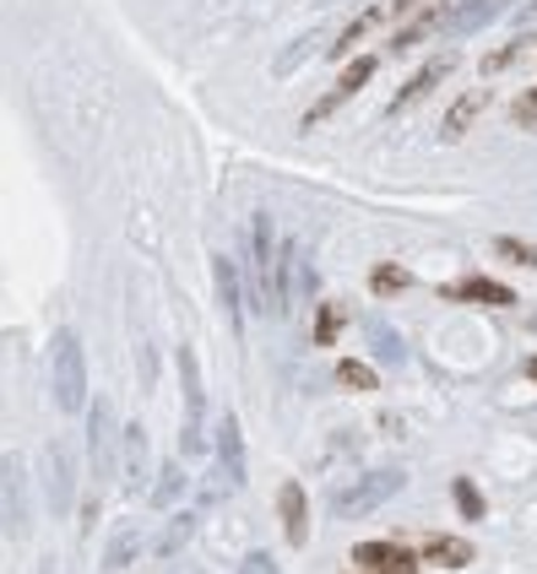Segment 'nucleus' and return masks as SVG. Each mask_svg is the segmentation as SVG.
<instances>
[{"label":"nucleus","instance_id":"nucleus-17","mask_svg":"<svg viewBox=\"0 0 537 574\" xmlns=\"http://www.w3.org/2000/svg\"><path fill=\"white\" fill-rule=\"evenodd\" d=\"M364 336H370V347H374V358L385 364V369H397V364H408V347H402V336L385 326L380 315H370L364 320Z\"/></svg>","mask_w":537,"mask_h":574},{"label":"nucleus","instance_id":"nucleus-4","mask_svg":"<svg viewBox=\"0 0 537 574\" xmlns=\"http://www.w3.org/2000/svg\"><path fill=\"white\" fill-rule=\"evenodd\" d=\"M402 483H408V477H402L397 466H385V472H370V477H359V483H353L348 493H336V504H331V509H336L342 521H359V515L380 509L385 498H397V493H402Z\"/></svg>","mask_w":537,"mask_h":574},{"label":"nucleus","instance_id":"nucleus-33","mask_svg":"<svg viewBox=\"0 0 537 574\" xmlns=\"http://www.w3.org/2000/svg\"><path fill=\"white\" fill-rule=\"evenodd\" d=\"M527 374H533V379H537V358H533V364H527Z\"/></svg>","mask_w":537,"mask_h":574},{"label":"nucleus","instance_id":"nucleus-22","mask_svg":"<svg viewBox=\"0 0 537 574\" xmlns=\"http://www.w3.org/2000/svg\"><path fill=\"white\" fill-rule=\"evenodd\" d=\"M179 493H185V472L168 461L164 472H158V483H153V504H158V509H168V504H179Z\"/></svg>","mask_w":537,"mask_h":574},{"label":"nucleus","instance_id":"nucleus-14","mask_svg":"<svg viewBox=\"0 0 537 574\" xmlns=\"http://www.w3.org/2000/svg\"><path fill=\"white\" fill-rule=\"evenodd\" d=\"M370 77H374V60H370V55H364V60H353V66H348V71H342V82L331 87L326 98H321V103H315V109H310V125H315V120H326V115H331V109H336V103H348V98H353V92H359V87L370 82Z\"/></svg>","mask_w":537,"mask_h":574},{"label":"nucleus","instance_id":"nucleus-20","mask_svg":"<svg viewBox=\"0 0 537 574\" xmlns=\"http://www.w3.org/2000/svg\"><path fill=\"white\" fill-rule=\"evenodd\" d=\"M321 33H304V39H293L289 49H283V55H277V60H272V71H277V77H293V71H299V66H304V60H310V55H315V49H321Z\"/></svg>","mask_w":537,"mask_h":574},{"label":"nucleus","instance_id":"nucleus-19","mask_svg":"<svg viewBox=\"0 0 537 574\" xmlns=\"http://www.w3.org/2000/svg\"><path fill=\"white\" fill-rule=\"evenodd\" d=\"M191 536H196V509H179V515L164 526V536H158V553H164V558H174Z\"/></svg>","mask_w":537,"mask_h":574},{"label":"nucleus","instance_id":"nucleus-7","mask_svg":"<svg viewBox=\"0 0 537 574\" xmlns=\"http://www.w3.org/2000/svg\"><path fill=\"white\" fill-rule=\"evenodd\" d=\"M153 477V455H147V428L141 423H125L120 434V483L125 493H141Z\"/></svg>","mask_w":537,"mask_h":574},{"label":"nucleus","instance_id":"nucleus-15","mask_svg":"<svg viewBox=\"0 0 537 574\" xmlns=\"http://www.w3.org/2000/svg\"><path fill=\"white\" fill-rule=\"evenodd\" d=\"M446 298H456V304H495V309H510V304H516V293L505 283H489V277H467V283L446 287Z\"/></svg>","mask_w":537,"mask_h":574},{"label":"nucleus","instance_id":"nucleus-23","mask_svg":"<svg viewBox=\"0 0 537 574\" xmlns=\"http://www.w3.org/2000/svg\"><path fill=\"white\" fill-rule=\"evenodd\" d=\"M136 542H141V536H136V526H120V532H115V542H109V553H104V570H125V564L136 558Z\"/></svg>","mask_w":537,"mask_h":574},{"label":"nucleus","instance_id":"nucleus-3","mask_svg":"<svg viewBox=\"0 0 537 574\" xmlns=\"http://www.w3.org/2000/svg\"><path fill=\"white\" fill-rule=\"evenodd\" d=\"M33 526V504H28V461L17 451L0 455V536L22 542Z\"/></svg>","mask_w":537,"mask_h":574},{"label":"nucleus","instance_id":"nucleus-31","mask_svg":"<svg viewBox=\"0 0 537 574\" xmlns=\"http://www.w3.org/2000/svg\"><path fill=\"white\" fill-rule=\"evenodd\" d=\"M240 574H277V558L272 553H250L245 564H240Z\"/></svg>","mask_w":537,"mask_h":574},{"label":"nucleus","instance_id":"nucleus-27","mask_svg":"<svg viewBox=\"0 0 537 574\" xmlns=\"http://www.w3.org/2000/svg\"><path fill=\"white\" fill-rule=\"evenodd\" d=\"M495 249L505 255V260H516V266H537V245H527V239H495Z\"/></svg>","mask_w":537,"mask_h":574},{"label":"nucleus","instance_id":"nucleus-9","mask_svg":"<svg viewBox=\"0 0 537 574\" xmlns=\"http://www.w3.org/2000/svg\"><path fill=\"white\" fill-rule=\"evenodd\" d=\"M353 558H359L364 574H418V558L408 547H397V542H359Z\"/></svg>","mask_w":537,"mask_h":574},{"label":"nucleus","instance_id":"nucleus-24","mask_svg":"<svg viewBox=\"0 0 537 574\" xmlns=\"http://www.w3.org/2000/svg\"><path fill=\"white\" fill-rule=\"evenodd\" d=\"M336 385H348V390H374L380 379H374L370 364H359V358H348V364H336Z\"/></svg>","mask_w":537,"mask_h":574},{"label":"nucleus","instance_id":"nucleus-11","mask_svg":"<svg viewBox=\"0 0 537 574\" xmlns=\"http://www.w3.org/2000/svg\"><path fill=\"white\" fill-rule=\"evenodd\" d=\"M212 277H217V304H223V315H228V330L240 336V330H245V298H240L234 260H228V255H212Z\"/></svg>","mask_w":537,"mask_h":574},{"label":"nucleus","instance_id":"nucleus-10","mask_svg":"<svg viewBox=\"0 0 537 574\" xmlns=\"http://www.w3.org/2000/svg\"><path fill=\"white\" fill-rule=\"evenodd\" d=\"M217 461H223V483L240 488L245 483V439H240V417L234 412L217 417Z\"/></svg>","mask_w":537,"mask_h":574},{"label":"nucleus","instance_id":"nucleus-12","mask_svg":"<svg viewBox=\"0 0 537 574\" xmlns=\"http://www.w3.org/2000/svg\"><path fill=\"white\" fill-rule=\"evenodd\" d=\"M505 6H510V0H461L456 11H446V22H440V28H446L451 39H467V33L489 28V22H495Z\"/></svg>","mask_w":537,"mask_h":574},{"label":"nucleus","instance_id":"nucleus-25","mask_svg":"<svg viewBox=\"0 0 537 574\" xmlns=\"http://www.w3.org/2000/svg\"><path fill=\"white\" fill-rule=\"evenodd\" d=\"M456 509H461L467 521H484V493L472 488L467 477H456Z\"/></svg>","mask_w":537,"mask_h":574},{"label":"nucleus","instance_id":"nucleus-16","mask_svg":"<svg viewBox=\"0 0 537 574\" xmlns=\"http://www.w3.org/2000/svg\"><path fill=\"white\" fill-rule=\"evenodd\" d=\"M446 77H451V60H429V66L418 71L413 82H408L402 92H397V98H391V115H402L408 103H418V98H429V92H435V87L446 82Z\"/></svg>","mask_w":537,"mask_h":574},{"label":"nucleus","instance_id":"nucleus-6","mask_svg":"<svg viewBox=\"0 0 537 574\" xmlns=\"http://www.w3.org/2000/svg\"><path fill=\"white\" fill-rule=\"evenodd\" d=\"M87 466H92L98 483L115 477V407L109 402L87 407Z\"/></svg>","mask_w":537,"mask_h":574},{"label":"nucleus","instance_id":"nucleus-2","mask_svg":"<svg viewBox=\"0 0 537 574\" xmlns=\"http://www.w3.org/2000/svg\"><path fill=\"white\" fill-rule=\"evenodd\" d=\"M277 260H283V249L272 245V217L255 211V222H250V304L266 315H277V293H272Z\"/></svg>","mask_w":537,"mask_h":574},{"label":"nucleus","instance_id":"nucleus-5","mask_svg":"<svg viewBox=\"0 0 537 574\" xmlns=\"http://www.w3.org/2000/svg\"><path fill=\"white\" fill-rule=\"evenodd\" d=\"M174 364H179V379H185V455H202L207 451V428H202V417H207V402H202V364H196L191 347H179Z\"/></svg>","mask_w":537,"mask_h":574},{"label":"nucleus","instance_id":"nucleus-29","mask_svg":"<svg viewBox=\"0 0 537 574\" xmlns=\"http://www.w3.org/2000/svg\"><path fill=\"white\" fill-rule=\"evenodd\" d=\"M374 293H402V287H408V271H402V266H374Z\"/></svg>","mask_w":537,"mask_h":574},{"label":"nucleus","instance_id":"nucleus-8","mask_svg":"<svg viewBox=\"0 0 537 574\" xmlns=\"http://www.w3.org/2000/svg\"><path fill=\"white\" fill-rule=\"evenodd\" d=\"M43 477H49V509L66 521L71 515V445L66 439L43 445Z\"/></svg>","mask_w":537,"mask_h":574},{"label":"nucleus","instance_id":"nucleus-28","mask_svg":"<svg viewBox=\"0 0 537 574\" xmlns=\"http://www.w3.org/2000/svg\"><path fill=\"white\" fill-rule=\"evenodd\" d=\"M527 43H533V39H516V43H505V49H495V55H489V60H484V71H489V77H495V71H505V66H516V60H521V49H527Z\"/></svg>","mask_w":537,"mask_h":574},{"label":"nucleus","instance_id":"nucleus-1","mask_svg":"<svg viewBox=\"0 0 537 574\" xmlns=\"http://www.w3.org/2000/svg\"><path fill=\"white\" fill-rule=\"evenodd\" d=\"M49 369H55V407L77 417L87 407V358H82V336L77 330H55Z\"/></svg>","mask_w":537,"mask_h":574},{"label":"nucleus","instance_id":"nucleus-30","mask_svg":"<svg viewBox=\"0 0 537 574\" xmlns=\"http://www.w3.org/2000/svg\"><path fill=\"white\" fill-rule=\"evenodd\" d=\"M510 115H516V125H537V87L516 98V109H510Z\"/></svg>","mask_w":537,"mask_h":574},{"label":"nucleus","instance_id":"nucleus-13","mask_svg":"<svg viewBox=\"0 0 537 574\" xmlns=\"http://www.w3.org/2000/svg\"><path fill=\"white\" fill-rule=\"evenodd\" d=\"M277 515H283V536H289L293 547H304L310 542V498L299 483H283L277 488Z\"/></svg>","mask_w":537,"mask_h":574},{"label":"nucleus","instance_id":"nucleus-26","mask_svg":"<svg viewBox=\"0 0 537 574\" xmlns=\"http://www.w3.org/2000/svg\"><path fill=\"white\" fill-rule=\"evenodd\" d=\"M336 330H342V309H336V304H321V315H315V342L331 347V342H336Z\"/></svg>","mask_w":537,"mask_h":574},{"label":"nucleus","instance_id":"nucleus-32","mask_svg":"<svg viewBox=\"0 0 537 574\" xmlns=\"http://www.w3.org/2000/svg\"><path fill=\"white\" fill-rule=\"evenodd\" d=\"M521 22H527V28H537V0L527 6V11H521Z\"/></svg>","mask_w":537,"mask_h":574},{"label":"nucleus","instance_id":"nucleus-18","mask_svg":"<svg viewBox=\"0 0 537 574\" xmlns=\"http://www.w3.org/2000/svg\"><path fill=\"white\" fill-rule=\"evenodd\" d=\"M423 558L440 564V570H467V564H472V542H461V536H429V542H423Z\"/></svg>","mask_w":537,"mask_h":574},{"label":"nucleus","instance_id":"nucleus-21","mask_svg":"<svg viewBox=\"0 0 537 574\" xmlns=\"http://www.w3.org/2000/svg\"><path fill=\"white\" fill-rule=\"evenodd\" d=\"M478 109H484V92H467V98H456V109L446 115V141H456L467 125L478 120Z\"/></svg>","mask_w":537,"mask_h":574}]
</instances>
